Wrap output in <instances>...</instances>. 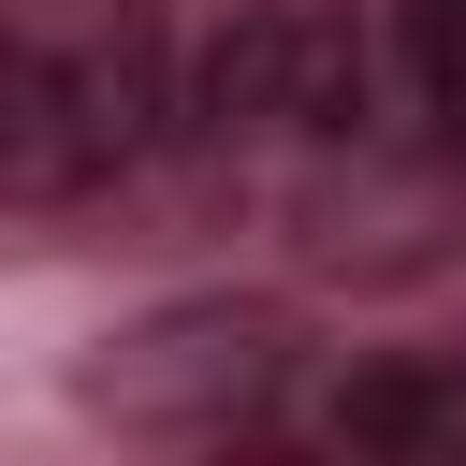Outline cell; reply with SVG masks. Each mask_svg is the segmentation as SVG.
Here are the masks:
<instances>
[{"label":"cell","mask_w":466,"mask_h":466,"mask_svg":"<svg viewBox=\"0 0 466 466\" xmlns=\"http://www.w3.org/2000/svg\"><path fill=\"white\" fill-rule=\"evenodd\" d=\"M408 58H422V87L466 116V0H408Z\"/></svg>","instance_id":"obj_2"},{"label":"cell","mask_w":466,"mask_h":466,"mask_svg":"<svg viewBox=\"0 0 466 466\" xmlns=\"http://www.w3.org/2000/svg\"><path fill=\"white\" fill-rule=\"evenodd\" d=\"M422 422H437V393H422V379H364V393H350V437H364V451H408Z\"/></svg>","instance_id":"obj_3"},{"label":"cell","mask_w":466,"mask_h":466,"mask_svg":"<svg viewBox=\"0 0 466 466\" xmlns=\"http://www.w3.org/2000/svg\"><path fill=\"white\" fill-rule=\"evenodd\" d=\"M350 102H364V44L320 0H248L189 58V116L204 131H335Z\"/></svg>","instance_id":"obj_1"}]
</instances>
